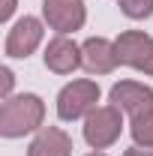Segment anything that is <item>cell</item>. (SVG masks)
Wrapping results in <instances>:
<instances>
[{"instance_id": "obj_11", "label": "cell", "mask_w": 153, "mask_h": 156, "mask_svg": "<svg viewBox=\"0 0 153 156\" xmlns=\"http://www.w3.org/2000/svg\"><path fill=\"white\" fill-rule=\"evenodd\" d=\"M129 132H132V141L138 147H153V108H147V111L132 117Z\"/></svg>"}, {"instance_id": "obj_13", "label": "cell", "mask_w": 153, "mask_h": 156, "mask_svg": "<svg viewBox=\"0 0 153 156\" xmlns=\"http://www.w3.org/2000/svg\"><path fill=\"white\" fill-rule=\"evenodd\" d=\"M0 78H3V99H9L12 96V81H15V75H12L9 66H3V69H0Z\"/></svg>"}, {"instance_id": "obj_10", "label": "cell", "mask_w": 153, "mask_h": 156, "mask_svg": "<svg viewBox=\"0 0 153 156\" xmlns=\"http://www.w3.org/2000/svg\"><path fill=\"white\" fill-rule=\"evenodd\" d=\"M27 156H72V138L60 126H42L30 141Z\"/></svg>"}, {"instance_id": "obj_17", "label": "cell", "mask_w": 153, "mask_h": 156, "mask_svg": "<svg viewBox=\"0 0 153 156\" xmlns=\"http://www.w3.org/2000/svg\"><path fill=\"white\" fill-rule=\"evenodd\" d=\"M87 156H108V153H102V150H93V153H87Z\"/></svg>"}, {"instance_id": "obj_6", "label": "cell", "mask_w": 153, "mask_h": 156, "mask_svg": "<svg viewBox=\"0 0 153 156\" xmlns=\"http://www.w3.org/2000/svg\"><path fill=\"white\" fill-rule=\"evenodd\" d=\"M81 66L90 75H108V72H114L120 66L114 42L105 39V36H90L81 45Z\"/></svg>"}, {"instance_id": "obj_3", "label": "cell", "mask_w": 153, "mask_h": 156, "mask_svg": "<svg viewBox=\"0 0 153 156\" xmlns=\"http://www.w3.org/2000/svg\"><path fill=\"white\" fill-rule=\"evenodd\" d=\"M123 132V111L114 105H99L84 117V141L93 150L111 147Z\"/></svg>"}, {"instance_id": "obj_8", "label": "cell", "mask_w": 153, "mask_h": 156, "mask_svg": "<svg viewBox=\"0 0 153 156\" xmlns=\"http://www.w3.org/2000/svg\"><path fill=\"white\" fill-rule=\"evenodd\" d=\"M108 99H111L114 108H120V111H126V114L135 117V114H141V111H147V108H153V87L126 78V81H117L114 87H111Z\"/></svg>"}, {"instance_id": "obj_7", "label": "cell", "mask_w": 153, "mask_h": 156, "mask_svg": "<svg viewBox=\"0 0 153 156\" xmlns=\"http://www.w3.org/2000/svg\"><path fill=\"white\" fill-rule=\"evenodd\" d=\"M42 63L48 72L54 75H72L78 66H81V45H75L69 36H57L45 45V54H42Z\"/></svg>"}, {"instance_id": "obj_12", "label": "cell", "mask_w": 153, "mask_h": 156, "mask_svg": "<svg viewBox=\"0 0 153 156\" xmlns=\"http://www.w3.org/2000/svg\"><path fill=\"white\" fill-rule=\"evenodd\" d=\"M120 3V12L132 21H144L153 15V0H117Z\"/></svg>"}, {"instance_id": "obj_14", "label": "cell", "mask_w": 153, "mask_h": 156, "mask_svg": "<svg viewBox=\"0 0 153 156\" xmlns=\"http://www.w3.org/2000/svg\"><path fill=\"white\" fill-rule=\"evenodd\" d=\"M15 6H18V0H3V6H0V21H9V18H12Z\"/></svg>"}, {"instance_id": "obj_5", "label": "cell", "mask_w": 153, "mask_h": 156, "mask_svg": "<svg viewBox=\"0 0 153 156\" xmlns=\"http://www.w3.org/2000/svg\"><path fill=\"white\" fill-rule=\"evenodd\" d=\"M42 21L63 36L75 33L87 21L84 0H42Z\"/></svg>"}, {"instance_id": "obj_4", "label": "cell", "mask_w": 153, "mask_h": 156, "mask_svg": "<svg viewBox=\"0 0 153 156\" xmlns=\"http://www.w3.org/2000/svg\"><path fill=\"white\" fill-rule=\"evenodd\" d=\"M42 36H45V24L36 15H24V18H18L9 27L6 42H3V51H6V57L27 60L42 45Z\"/></svg>"}, {"instance_id": "obj_15", "label": "cell", "mask_w": 153, "mask_h": 156, "mask_svg": "<svg viewBox=\"0 0 153 156\" xmlns=\"http://www.w3.org/2000/svg\"><path fill=\"white\" fill-rule=\"evenodd\" d=\"M123 156H153V147H138V144H135V147H129Z\"/></svg>"}, {"instance_id": "obj_2", "label": "cell", "mask_w": 153, "mask_h": 156, "mask_svg": "<svg viewBox=\"0 0 153 156\" xmlns=\"http://www.w3.org/2000/svg\"><path fill=\"white\" fill-rule=\"evenodd\" d=\"M102 96L99 84L90 81V78H78V81H69L63 90L57 93V117L72 123V120H81L87 117L93 108H99L96 102Z\"/></svg>"}, {"instance_id": "obj_1", "label": "cell", "mask_w": 153, "mask_h": 156, "mask_svg": "<svg viewBox=\"0 0 153 156\" xmlns=\"http://www.w3.org/2000/svg\"><path fill=\"white\" fill-rule=\"evenodd\" d=\"M45 123V102L36 93H18L3 99L0 105V135L3 138H24L39 132Z\"/></svg>"}, {"instance_id": "obj_16", "label": "cell", "mask_w": 153, "mask_h": 156, "mask_svg": "<svg viewBox=\"0 0 153 156\" xmlns=\"http://www.w3.org/2000/svg\"><path fill=\"white\" fill-rule=\"evenodd\" d=\"M141 72H144V75H153V45H150V54H147V60H144Z\"/></svg>"}, {"instance_id": "obj_9", "label": "cell", "mask_w": 153, "mask_h": 156, "mask_svg": "<svg viewBox=\"0 0 153 156\" xmlns=\"http://www.w3.org/2000/svg\"><path fill=\"white\" fill-rule=\"evenodd\" d=\"M150 45H153V36H147L144 30H123L120 36L114 39V48H117V57L123 66H132L141 72L144 60L150 54Z\"/></svg>"}]
</instances>
